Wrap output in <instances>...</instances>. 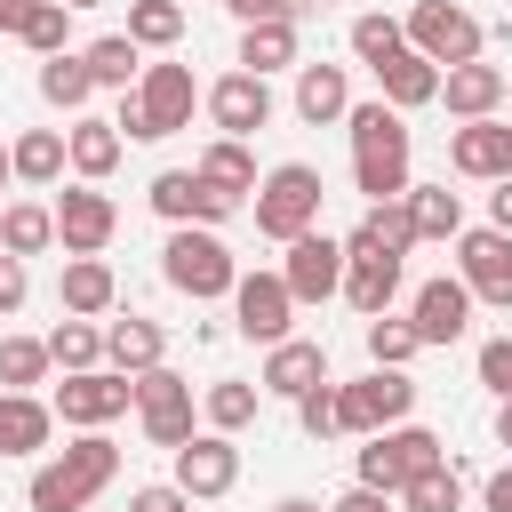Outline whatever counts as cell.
Wrapping results in <instances>:
<instances>
[{"instance_id":"9","label":"cell","mask_w":512,"mask_h":512,"mask_svg":"<svg viewBox=\"0 0 512 512\" xmlns=\"http://www.w3.org/2000/svg\"><path fill=\"white\" fill-rule=\"evenodd\" d=\"M64 424H80V432H104L112 416H128L136 408V384L120 376V368H72L64 384H56V400H48Z\"/></svg>"},{"instance_id":"50","label":"cell","mask_w":512,"mask_h":512,"mask_svg":"<svg viewBox=\"0 0 512 512\" xmlns=\"http://www.w3.org/2000/svg\"><path fill=\"white\" fill-rule=\"evenodd\" d=\"M480 512H512V464H496V472L480 480Z\"/></svg>"},{"instance_id":"46","label":"cell","mask_w":512,"mask_h":512,"mask_svg":"<svg viewBox=\"0 0 512 512\" xmlns=\"http://www.w3.org/2000/svg\"><path fill=\"white\" fill-rule=\"evenodd\" d=\"M480 384H488L496 400H512V336H488V344H480Z\"/></svg>"},{"instance_id":"20","label":"cell","mask_w":512,"mask_h":512,"mask_svg":"<svg viewBox=\"0 0 512 512\" xmlns=\"http://www.w3.org/2000/svg\"><path fill=\"white\" fill-rule=\"evenodd\" d=\"M416 248V224L400 200H368V216L344 232V264H384V256H408Z\"/></svg>"},{"instance_id":"26","label":"cell","mask_w":512,"mask_h":512,"mask_svg":"<svg viewBox=\"0 0 512 512\" xmlns=\"http://www.w3.org/2000/svg\"><path fill=\"white\" fill-rule=\"evenodd\" d=\"M376 88H384V104H392V112H416V104H432V96H440V64H432V56H416V48H400V56H384V64H376Z\"/></svg>"},{"instance_id":"36","label":"cell","mask_w":512,"mask_h":512,"mask_svg":"<svg viewBox=\"0 0 512 512\" xmlns=\"http://www.w3.org/2000/svg\"><path fill=\"white\" fill-rule=\"evenodd\" d=\"M200 176H208L216 192L248 200V192H256V152H248V136H216V144L200 152Z\"/></svg>"},{"instance_id":"21","label":"cell","mask_w":512,"mask_h":512,"mask_svg":"<svg viewBox=\"0 0 512 512\" xmlns=\"http://www.w3.org/2000/svg\"><path fill=\"white\" fill-rule=\"evenodd\" d=\"M504 80H512V72H496V64L472 56V64H448V72H440V96H432V104H448L456 120H488V112H504Z\"/></svg>"},{"instance_id":"51","label":"cell","mask_w":512,"mask_h":512,"mask_svg":"<svg viewBox=\"0 0 512 512\" xmlns=\"http://www.w3.org/2000/svg\"><path fill=\"white\" fill-rule=\"evenodd\" d=\"M224 8H232L240 24H256V16H296L304 0H224Z\"/></svg>"},{"instance_id":"47","label":"cell","mask_w":512,"mask_h":512,"mask_svg":"<svg viewBox=\"0 0 512 512\" xmlns=\"http://www.w3.org/2000/svg\"><path fill=\"white\" fill-rule=\"evenodd\" d=\"M128 512H192V496H184L176 480H152V488H136V496H128Z\"/></svg>"},{"instance_id":"16","label":"cell","mask_w":512,"mask_h":512,"mask_svg":"<svg viewBox=\"0 0 512 512\" xmlns=\"http://www.w3.org/2000/svg\"><path fill=\"white\" fill-rule=\"evenodd\" d=\"M408 328H416V344H456V336L472 328V288H464L456 272L424 280V288L408 296Z\"/></svg>"},{"instance_id":"25","label":"cell","mask_w":512,"mask_h":512,"mask_svg":"<svg viewBox=\"0 0 512 512\" xmlns=\"http://www.w3.org/2000/svg\"><path fill=\"white\" fill-rule=\"evenodd\" d=\"M56 304H64V312H80V320L112 312V304H120V280H112V264H104V256H64Z\"/></svg>"},{"instance_id":"28","label":"cell","mask_w":512,"mask_h":512,"mask_svg":"<svg viewBox=\"0 0 512 512\" xmlns=\"http://www.w3.org/2000/svg\"><path fill=\"white\" fill-rule=\"evenodd\" d=\"M104 360H112L120 376H144L152 360H168V336H160V320H144V312H128V320H104Z\"/></svg>"},{"instance_id":"7","label":"cell","mask_w":512,"mask_h":512,"mask_svg":"<svg viewBox=\"0 0 512 512\" xmlns=\"http://www.w3.org/2000/svg\"><path fill=\"white\" fill-rule=\"evenodd\" d=\"M400 32H408V48H416V56H432L440 72H448V64H472V56L488 48L480 16H472V8H456V0H416Z\"/></svg>"},{"instance_id":"45","label":"cell","mask_w":512,"mask_h":512,"mask_svg":"<svg viewBox=\"0 0 512 512\" xmlns=\"http://www.w3.org/2000/svg\"><path fill=\"white\" fill-rule=\"evenodd\" d=\"M296 424H304L312 440H336V432H344V424H336V376L312 384V392H296Z\"/></svg>"},{"instance_id":"29","label":"cell","mask_w":512,"mask_h":512,"mask_svg":"<svg viewBox=\"0 0 512 512\" xmlns=\"http://www.w3.org/2000/svg\"><path fill=\"white\" fill-rule=\"evenodd\" d=\"M240 72H296V16H256L240 32Z\"/></svg>"},{"instance_id":"17","label":"cell","mask_w":512,"mask_h":512,"mask_svg":"<svg viewBox=\"0 0 512 512\" xmlns=\"http://www.w3.org/2000/svg\"><path fill=\"white\" fill-rule=\"evenodd\" d=\"M136 104H144L152 136H176V128H192V104H200V88H192V64H144V72H136Z\"/></svg>"},{"instance_id":"58","label":"cell","mask_w":512,"mask_h":512,"mask_svg":"<svg viewBox=\"0 0 512 512\" xmlns=\"http://www.w3.org/2000/svg\"><path fill=\"white\" fill-rule=\"evenodd\" d=\"M504 104H512V80H504Z\"/></svg>"},{"instance_id":"12","label":"cell","mask_w":512,"mask_h":512,"mask_svg":"<svg viewBox=\"0 0 512 512\" xmlns=\"http://www.w3.org/2000/svg\"><path fill=\"white\" fill-rule=\"evenodd\" d=\"M456 280H464L480 304H504V312H512V232H496V224L456 232Z\"/></svg>"},{"instance_id":"18","label":"cell","mask_w":512,"mask_h":512,"mask_svg":"<svg viewBox=\"0 0 512 512\" xmlns=\"http://www.w3.org/2000/svg\"><path fill=\"white\" fill-rule=\"evenodd\" d=\"M200 104H208L216 136H256V128L272 120V80H264V72H224Z\"/></svg>"},{"instance_id":"49","label":"cell","mask_w":512,"mask_h":512,"mask_svg":"<svg viewBox=\"0 0 512 512\" xmlns=\"http://www.w3.org/2000/svg\"><path fill=\"white\" fill-rule=\"evenodd\" d=\"M328 512H392V496H384V488H360V480H352V488H344V496H336Z\"/></svg>"},{"instance_id":"37","label":"cell","mask_w":512,"mask_h":512,"mask_svg":"<svg viewBox=\"0 0 512 512\" xmlns=\"http://www.w3.org/2000/svg\"><path fill=\"white\" fill-rule=\"evenodd\" d=\"M80 56H88V80H96V88H136V72H144V48H136L128 32H104V40H88Z\"/></svg>"},{"instance_id":"10","label":"cell","mask_w":512,"mask_h":512,"mask_svg":"<svg viewBox=\"0 0 512 512\" xmlns=\"http://www.w3.org/2000/svg\"><path fill=\"white\" fill-rule=\"evenodd\" d=\"M48 208H56V240H64V256H104L112 232H120V208H112V192H96V184H64Z\"/></svg>"},{"instance_id":"27","label":"cell","mask_w":512,"mask_h":512,"mask_svg":"<svg viewBox=\"0 0 512 512\" xmlns=\"http://www.w3.org/2000/svg\"><path fill=\"white\" fill-rule=\"evenodd\" d=\"M344 112H352V80H344V64H296V120L328 128V120H344Z\"/></svg>"},{"instance_id":"32","label":"cell","mask_w":512,"mask_h":512,"mask_svg":"<svg viewBox=\"0 0 512 512\" xmlns=\"http://www.w3.org/2000/svg\"><path fill=\"white\" fill-rule=\"evenodd\" d=\"M360 320H376V312H392V296H400V256H384V264H344V288H336Z\"/></svg>"},{"instance_id":"14","label":"cell","mask_w":512,"mask_h":512,"mask_svg":"<svg viewBox=\"0 0 512 512\" xmlns=\"http://www.w3.org/2000/svg\"><path fill=\"white\" fill-rule=\"evenodd\" d=\"M176 456V488L200 504V496H232V480H240V448H232V432H192L184 448H168Z\"/></svg>"},{"instance_id":"4","label":"cell","mask_w":512,"mask_h":512,"mask_svg":"<svg viewBox=\"0 0 512 512\" xmlns=\"http://www.w3.org/2000/svg\"><path fill=\"white\" fill-rule=\"evenodd\" d=\"M248 200H256V232L288 248L296 232H312V224H320L328 184H320V168H312V160H280V168H264V176H256V192H248Z\"/></svg>"},{"instance_id":"6","label":"cell","mask_w":512,"mask_h":512,"mask_svg":"<svg viewBox=\"0 0 512 512\" xmlns=\"http://www.w3.org/2000/svg\"><path fill=\"white\" fill-rule=\"evenodd\" d=\"M136 384V424H144V440L152 448H184L192 432H200V408H192V384L168 368V360H152L144 376H128Z\"/></svg>"},{"instance_id":"38","label":"cell","mask_w":512,"mask_h":512,"mask_svg":"<svg viewBox=\"0 0 512 512\" xmlns=\"http://www.w3.org/2000/svg\"><path fill=\"white\" fill-rule=\"evenodd\" d=\"M48 360L72 376V368H104V328L96 320H80V312H64L56 328H48Z\"/></svg>"},{"instance_id":"13","label":"cell","mask_w":512,"mask_h":512,"mask_svg":"<svg viewBox=\"0 0 512 512\" xmlns=\"http://www.w3.org/2000/svg\"><path fill=\"white\" fill-rule=\"evenodd\" d=\"M280 280H288V296H296V304H328V296L344 288V240H328L320 224H312V232H296V240H288V264H280Z\"/></svg>"},{"instance_id":"24","label":"cell","mask_w":512,"mask_h":512,"mask_svg":"<svg viewBox=\"0 0 512 512\" xmlns=\"http://www.w3.org/2000/svg\"><path fill=\"white\" fill-rule=\"evenodd\" d=\"M56 440V408L40 392H0V456H40Z\"/></svg>"},{"instance_id":"54","label":"cell","mask_w":512,"mask_h":512,"mask_svg":"<svg viewBox=\"0 0 512 512\" xmlns=\"http://www.w3.org/2000/svg\"><path fill=\"white\" fill-rule=\"evenodd\" d=\"M496 448H512V400H496Z\"/></svg>"},{"instance_id":"1","label":"cell","mask_w":512,"mask_h":512,"mask_svg":"<svg viewBox=\"0 0 512 512\" xmlns=\"http://www.w3.org/2000/svg\"><path fill=\"white\" fill-rule=\"evenodd\" d=\"M344 128H352V192L360 200H400L408 192V120L376 96V104H352Z\"/></svg>"},{"instance_id":"30","label":"cell","mask_w":512,"mask_h":512,"mask_svg":"<svg viewBox=\"0 0 512 512\" xmlns=\"http://www.w3.org/2000/svg\"><path fill=\"white\" fill-rule=\"evenodd\" d=\"M400 208H408L416 240H456V232H464V200H456L448 184H408V192H400Z\"/></svg>"},{"instance_id":"11","label":"cell","mask_w":512,"mask_h":512,"mask_svg":"<svg viewBox=\"0 0 512 512\" xmlns=\"http://www.w3.org/2000/svg\"><path fill=\"white\" fill-rule=\"evenodd\" d=\"M288 320H296V296H288L280 272H240V280H232V328H240L248 344H280Z\"/></svg>"},{"instance_id":"42","label":"cell","mask_w":512,"mask_h":512,"mask_svg":"<svg viewBox=\"0 0 512 512\" xmlns=\"http://www.w3.org/2000/svg\"><path fill=\"white\" fill-rule=\"evenodd\" d=\"M400 48H408V32H400V16H376V8H368V16H352V56H360L368 72H376L384 56H400Z\"/></svg>"},{"instance_id":"44","label":"cell","mask_w":512,"mask_h":512,"mask_svg":"<svg viewBox=\"0 0 512 512\" xmlns=\"http://www.w3.org/2000/svg\"><path fill=\"white\" fill-rule=\"evenodd\" d=\"M64 32H72V8H64V0H32V8H24V24H16V40H24V48H40V56H56V48H64Z\"/></svg>"},{"instance_id":"33","label":"cell","mask_w":512,"mask_h":512,"mask_svg":"<svg viewBox=\"0 0 512 512\" xmlns=\"http://www.w3.org/2000/svg\"><path fill=\"white\" fill-rule=\"evenodd\" d=\"M256 400H264V384L216 376V384L200 392V416H208V432H248V424H256Z\"/></svg>"},{"instance_id":"15","label":"cell","mask_w":512,"mask_h":512,"mask_svg":"<svg viewBox=\"0 0 512 512\" xmlns=\"http://www.w3.org/2000/svg\"><path fill=\"white\" fill-rule=\"evenodd\" d=\"M152 208H160L168 224H224L240 200H232V192H216L200 168H160V176H152Z\"/></svg>"},{"instance_id":"53","label":"cell","mask_w":512,"mask_h":512,"mask_svg":"<svg viewBox=\"0 0 512 512\" xmlns=\"http://www.w3.org/2000/svg\"><path fill=\"white\" fill-rule=\"evenodd\" d=\"M24 8H32V0H0V32H16V24H24Z\"/></svg>"},{"instance_id":"40","label":"cell","mask_w":512,"mask_h":512,"mask_svg":"<svg viewBox=\"0 0 512 512\" xmlns=\"http://www.w3.org/2000/svg\"><path fill=\"white\" fill-rule=\"evenodd\" d=\"M392 504H400V512H464V480H456V464H432V472L400 480Z\"/></svg>"},{"instance_id":"5","label":"cell","mask_w":512,"mask_h":512,"mask_svg":"<svg viewBox=\"0 0 512 512\" xmlns=\"http://www.w3.org/2000/svg\"><path fill=\"white\" fill-rule=\"evenodd\" d=\"M432 464H448V440H440V432H424V424H384V432H368V448H360V488L400 496V480H416V472H432Z\"/></svg>"},{"instance_id":"48","label":"cell","mask_w":512,"mask_h":512,"mask_svg":"<svg viewBox=\"0 0 512 512\" xmlns=\"http://www.w3.org/2000/svg\"><path fill=\"white\" fill-rule=\"evenodd\" d=\"M24 296H32V272H24V256L0 248V312H24Z\"/></svg>"},{"instance_id":"22","label":"cell","mask_w":512,"mask_h":512,"mask_svg":"<svg viewBox=\"0 0 512 512\" xmlns=\"http://www.w3.org/2000/svg\"><path fill=\"white\" fill-rule=\"evenodd\" d=\"M256 384L280 392V400H296V392L328 384V352H320L312 336H280V344H264V376H256Z\"/></svg>"},{"instance_id":"52","label":"cell","mask_w":512,"mask_h":512,"mask_svg":"<svg viewBox=\"0 0 512 512\" xmlns=\"http://www.w3.org/2000/svg\"><path fill=\"white\" fill-rule=\"evenodd\" d=\"M488 224L512 232V176H496V192H488Z\"/></svg>"},{"instance_id":"8","label":"cell","mask_w":512,"mask_h":512,"mask_svg":"<svg viewBox=\"0 0 512 512\" xmlns=\"http://www.w3.org/2000/svg\"><path fill=\"white\" fill-rule=\"evenodd\" d=\"M408 408H416V384H408V368H368L360 384H336V424L344 432H384V424H408Z\"/></svg>"},{"instance_id":"35","label":"cell","mask_w":512,"mask_h":512,"mask_svg":"<svg viewBox=\"0 0 512 512\" xmlns=\"http://www.w3.org/2000/svg\"><path fill=\"white\" fill-rule=\"evenodd\" d=\"M8 168H16V184H56L64 176V128H24L8 144Z\"/></svg>"},{"instance_id":"19","label":"cell","mask_w":512,"mask_h":512,"mask_svg":"<svg viewBox=\"0 0 512 512\" xmlns=\"http://www.w3.org/2000/svg\"><path fill=\"white\" fill-rule=\"evenodd\" d=\"M448 168L456 176H472V184H496V176H512V120H464L456 136H448Z\"/></svg>"},{"instance_id":"57","label":"cell","mask_w":512,"mask_h":512,"mask_svg":"<svg viewBox=\"0 0 512 512\" xmlns=\"http://www.w3.org/2000/svg\"><path fill=\"white\" fill-rule=\"evenodd\" d=\"M64 8H72V16H80V8H104V0H64Z\"/></svg>"},{"instance_id":"3","label":"cell","mask_w":512,"mask_h":512,"mask_svg":"<svg viewBox=\"0 0 512 512\" xmlns=\"http://www.w3.org/2000/svg\"><path fill=\"white\" fill-rule=\"evenodd\" d=\"M160 280H168L176 296H192V304H216V296H232L240 256L216 240V224H176L168 248H160Z\"/></svg>"},{"instance_id":"39","label":"cell","mask_w":512,"mask_h":512,"mask_svg":"<svg viewBox=\"0 0 512 512\" xmlns=\"http://www.w3.org/2000/svg\"><path fill=\"white\" fill-rule=\"evenodd\" d=\"M48 336H0V392H32L48 384Z\"/></svg>"},{"instance_id":"41","label":"cell","mask_w":512,"mask_h":512,"mask_svg":"<svg viewBox=\"0 0 512 512\" xmlns=\"http://www.w3.org/2000/svg\"><path fill=\"white\" fill-rule=\"evenodd\" d=\"M128 40L136 48H176L184 40V0H128Z\"/></svg>"},{"instance_id":"55","label":"cell","mask_w":512,"mask_h":512,"mask_svg":"<svg viewBox=\"0 0 512 512\" xmlns=\"http://www.w3.org/2000/svg\"><path fill=\"white\" fill-rule=\"evenodd\" d=\"M272 512H328V504H312V496H280Z\"/></svg>"},{"instance_id":"56","label":"cell","mask_w":512,"mask_h":512,"mask_svg":"<svg viewBox=\"0 0 512 512\" xmlns=\"http://www.w3.org/2000/svg\"><path fill=\"white\" fill-rule=\"evenodd\" d=\"M8 184H16V168H8V144H0V192H8Z\"/></svg>"},{"instance_id":"43","label":"cell","mask_w":512,"mask_h":512,"mask_svg":"<svg viewBox=\"0 0 512 512\" xmlns=\"http://www.w3.org/2000/svg\"><path fill=\"white\" fill-rule=\"evenodd\" d=\"M416 352H424V344H416V328H408V320H392V312H376V320H368V360H376V368H408Z\"/></svg>"},{"instance_id":"23","label":"cell","mask_w":512,"mask_h":512,"mask_svg":"<svg viewBox=\"0 0 512 512\" xmlns=\"http://www.w3.org/2000/svg\"><path fill=\"white\" fill-rule=\"evenodd\" d=\"M64 168H72L80 184H104V176L120 168V128L96 120V112H80V120L64 128Z\"/></svg>"},{"instance_id":"31","label":"cell","mask_w":512,"mask_h":512,"mask_svg":"<svg viewBox=\"0 0 512 512\" xmlns=\"http://www.w3.org/2000/svg\"><path fill=\"white\" fill-rule=\"evenodd\" d=\"M0 248H8V256L56 248V208H48V200H8V208H0Z\"/></svg>"},{"instance_id":"34","label":"cell","mask_w":512,"mask_h":512,"mask_svg":"<svg viewBox=\"0 0 512 512\" xmlns=\"http://www.w3.org/2000/svg\"><path fill=\"white\" fill-rule=\"evenodd\" d=\"M40 96H48L56 112H88V96H96V80H88V56H72V48L40 56Z\"/></svg>"},{"instance_id":"2","label":"cell","mask_w":512,"mask_h":512,"mask_svg":"<svg viewBox=\"0 0 512 512\" xmlns=\"http://www.w3.org/2000/svg\"><path fill=\"white\" fill-rule=\"evenodd\" d=\"M112 480H120V448H112L104 432H80L56 464H40V472H32L24 504H32V512H88Z\"/></svg>"}]
</instances>
